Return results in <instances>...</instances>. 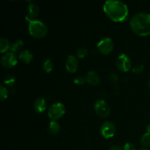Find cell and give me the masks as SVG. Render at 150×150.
<instances>
[{
  "instance_id": "7",
  "label": "cell",
  "mask_w": 150,
  "mask_h": 150,
  "mask_svg": "<svg viewBox=\"0 0 150 150\" xmlns=\"http://www.w3.org/2000/svg\"><path fill=\"white\" fill-rule=\"evenodd\" d=\"M98 51L103 55H108L114 48V42L110 38H105L100 40L97 45Z\"/></svg>"
},
{
  "instance_id": "11",
  "label": "cell",
  "mask_w": 150,
  "mask_h": 150,
  "mask_svg": "<svg viewBox=\"0 0 150 150\" xmlns=\"http://www.w3.org/2000/svg\"><path fill=\"white\" fill-rule=\"evenodd\" d=\"M39 14V7L35 3L31 2L27 7V16L26 20H35V18Z\"/></svg>"
},
{
  "instance_id": "18",
  "label": "cell",
  "mask_w": 150,
  "mask_h": 150,
  "mask_svg": "<svg viewBox=\"0 0 150 150\" xmlns=\"http://www.w3.org/2000/svg\"><path fill=\"white\" fill-rule=\"evenodd\" d=\"M23 45H24V43H23V40H16L11 44L10 50L11 52H17V51H20L23 48Z\"/></svg>"
},
{
  "instance_id": "23",
  "label": "cell",
  "mask_w": 150,
  "mask_h": 150,
  "mask_svg": "<svg viewBox=\"0 0 150 150\" xmlns=\"http://www.w3.org/2000/svg\"><path fill=\"white\" fill-rule=\"evenodd\" d=\"M86 81V78H83L81 76H76V77L74 79V80H73L74 83H76V84L77 85H82Z\"/></svg>"
},
{
  "instance_id": "13",
  "label": "cell",
  "mask_w": 150,
  "mask_h": 150,
  "mask_svg": "<svg viewBox=\"0 0 150 150\" xmlns=\"http://www.w3.org/2000/svg\"><path fill=\"white\" fill-rule=\"evenodd\" d=\"M46 100L43 98H38L34 103V108L38 113H42L47 108Z\"/></svg>"
},
{
  "instance_id": "19",
  "label": "cell",
  "mask_w": 150,
  "mask_h": 150,
  "mask_svg": "<svg viewBox=\"0 0 150 150\" xmlns=\"http://www.w3.org/2000/svg\"><path fill=\"white\" fill-rule=\"evenodd\" d=\"M53 67H54L53 62L51 61L50 59H46L43 62V64H42V68H43L44 71H45V73H51L53 70Z\"/></svg>"
},
{
  "instance_id": "12",
  "label": "cell",
  "mask_w": 150,
  "mask_h": 150,
  "mask_svg": "<svg viewBox=\"0 0 150 150\" xmlns=\"http://www.w3.org/2000/svg\"><path fill=\"white\" fill-rule=\"evenodd\" d=\"M86 81L89 84L96 86L100 82V77L99 75L95 71H89L86 76Z\"/></svg>"
},
{
  "instance_id": "29",
  "label": "cell",
  "mask_w": 150,
  "mask_h": 150,
  "mask_svg": "<svg viewBox=\"0 0 150 150\" xmlns=\"http://www.w3.org/2000/svg\"><path fill=\"white\" fill-rule=\"evenodd\" d=\"M139 150H149V149H146V148H142V149H139Z\"/></svg>"
},
{
  "instance_id": "15",
  "label": "cell",
  "mask_w": 150,
  "mask_h": 150,
  "mask_svg": "<svg viewBox=\"0 0 150 150\" xmlns=\"http://www.w3.org/2000/svg\"><path fill=\"white\" fill-rule=\"evenodd\" d=\"M10 46H11V44L7 38H1L0 39V52H6L9 49H10Z\"/></svg>"
},
{
  "instance_id": "2",
  "label": "cell",
  "mask_w": 150,
  "mask_h": 150,
  "mask_svg": "<svg viewBox=\"0 0 150 150\" xmlns=\"http://www.w3.org/2000/svg\"><path fill=\"white\" fill-rule=\"evenodd\" d=\"M130 26L133 32L139 36L150 35V14L139 13L135 14L130 20Z\"/></svg>"
},
{
  "instance_id": "17",
  "label": "cell",
  "mask_w": 150,
  "mask_h": 150,
  "mask_svg": "<svg viewBox=\"0 0 150 150\" xmlns=\"http://www.w3.org/2000/svg\"><path fill=\"white\" fill-rule=\"evenodd\" d=\"M16 77L12 74H7L4 76V84L5 86H8V87H13L16 83Z\"/></svg>"
},
{
  "instance_id": "9",
  "label": "cell",
  "mask_w": 150,
  "mask_h": 150,
  "mask_svg": "<svg viewBox=\"0 0 150 150\" xmlns=\"http://www.w3.org/2000/svg\"><path fill=\"white\" fill-rule=\"evenodd\" d=\"M18 58L16 54L13 52H7L4 54L1 58V64L6 68H10L16 65Z\"/></svg>"
},
{
  "instance_id": "26",
  "label": "cell",
  "mask_w": 150,
  "mask_h": 150,
  "mask_svg": "<svg viewBox=\"0 0 150 150\" xmlns=\"http://www.w3.org/2000/svg\"><path fill=\"white\" fill-rule=\"evenodd\" d=\"M110 79H111V80L112 81H117L119 80L118 75H117L116 73H111V74L110 75Z\"/></svg>"
},
{
  "instance_id": "6",
  "label": "cell",
  "mask_w": 150,
  "mask_h": 150,
  "mask_svg": "<svg viewBox=\"0 0 150 150\" xmlns=\"http://www.w3.org/2000/svg\"><path fill=\"white\" fill-rule=\"evenodd\" d=\"M94 108H95L97 114L102 118H106L111 113V108H110L109 105L106 101L103 99L97 100Z\"/></svg>"
},
{
  "instance_id": "3",
  "label": "cell",
  "mask_w": 150,
  "mask_h": 150,
  "mask_svg": "<svg viewBox=\"0 0 150 150\" xmlns=\"http://www.w3.org/2000/svg\"><path fill=\"white\" fill-rule=\"evenodd\" d=\"M29 32L32 36L42 38L46 35L48 28L46 25L40 20H29Z\"/></svg>"
},
{
  "instance_id": "8",
  "label": "cell",
  "mask_w": 150,
  "mask_h": 150,
  "mask_svg": "<svg viewBox=\"0 0 150 150\" xmlns=\"http://www.w3.org/2000/svg\"><path fill=\"white\" fill-rule=\"evenodd\" d=\"M100 133L105 139L114 137L116 133V126L110 121L104 122L100 126Z\"/></svg>"
},
{
  "instance_id": "25",
  "label": "cell",
  "mask_w": 150,
  "mask_h": 150,
  "mask_svg": "<svg viewBox=\"0 0 150 150\" xmlns=\"http://www.w3.org/2000/svg\"><path fill=\"white\" fill-rule=\"evenodd\" d=\"M124 150H136V146L133 144V143H130V142H127L125 144L124 147H123Z\"/></svg>"
},
{
  "instance_id": "14",
  "label": "cell",
  "mask_w": 150,
  "mask_h": 150,
  "mask_svg": "<svg viewBox=\"0 0 150 150\" xmlns=\"http://www.w3.org/2000/svg\"><path fill=\"white\" fill-rule=\"evenodd\" d=\"M18 58L20 59L21 61L26 63V64H28V63L31 62L32 60L33 59V55H32V54L29 50L26 49L23 50V51H21L19 53Z\"/></svg>"
},
{
  "instance_id": "1",
  "label": "cell",
  "mask_w": 150,
  "mask_h": 150,
  "mask_svg": "<svg viewBox=\"0 0 150 150\" xmlns=\"http://www.w3.org/2000/svg\"><path fill=\"white\" fill-rule=\"evenodd\" d=\"M103 10L110 19L116 22L125 21L129 16L127 4L121 1H106L104 3Z\"/></svg>"
},
{
  "instance_id": "28",
  "label": "cell",
  "mask_w": 150,
  "mask_h": 150,
  "mask_svg": "<svg viewBox=\"0 0 150 150\" xmlns=\"http://www.w3.org/2000/svg\"><path fill=\"white\" fill-rule=\"evenodd\" d=\"M146 133H150V124L146 126Z\"/></svg>"
},
{
  "instance_id": "20",
  "label": "cell",
  "mask_w": 150,
  "mask_h": 150,
  "mask_svg": "<svg viewBox=\"0 0 150 150\" xmlns=\"http://www.w3.org/2000/svg\"><path fill=\"white\" fill-rule=\"evenodd\" d=\"M141 144L144 147H149L150 146V133H146L141 138Z\"/></svg>"
},
{
  "instance_id": "4",
  "label": "cell",
  "mask_w": 150,
  "mask_h": 150,
  "mask_svg": "<svg viewBox=\"0 0 150 150\" xmlns=\"http://www.w3.org/2000/svg\"><path fill=\"white\" fill-rule=\"evenodd\" d=\"M65 113V107L62 103H55L48 108V117L51 120L56 121L61 118Z\"/></svg>"
},
{
  "instance_id": "5",
  "label": "cell",
  "mask_w": 150,
  "mask_h": 150,
  "mask_svg": "<svg viewBox=\"0 0 150 150\" xmlns=\"http://www.w3.org/2000/svg\"><path fill=\"white\" fill-rule=\"evenodd\" d=\"M116 65L120 71L127 72L131 68L132 61L128 55L125 54H121L117 58Z\"/></svg>"
},
{
  "instance_id": "21",
  "label": "cell",
  "mask_w": 150,
  "mask_h": 150,
  "mask_svg": "<svg viewBox=\"0 0 150 150\" xmlns=\"http://www.w3.org/2000/svg\"><path fill=\"white\" fill-rule=\"evenodd\" d=\"M8 89L6 88V86L4 85H1L0 86V99L2 101L5 100L8 97Z\"/></svg>"
},
{
  "instance_id": "16",
  "label": "cell",
  "mask_w": 150,
  "mask_h": 150,
  "mask_svg": "<svg viewBox=\"0 0 150 150\" xmlns=\"http://www.w3.org/2000/svg\"><path fill=\"white\" fill-rule=\"evenodd\" d=\"M48 130H49L50 133H51L52 135L58 134L60 131L59 124L57 121L51 120L49 124V126H48Z\"/></svg>"
},
{
  "instance_id": "22",
  "label": "cell",
  "mask_w": 150,
  "mask_h": 150,
  "mask_svg": "<svg viewBox=\"0 0 150 150\" xmlns=\"http://www.w3.org/2000/svg\"><path fill=\"white\" fill-rule=\"evenodd\" d=\"M88 55V50L86 48H79L77 51V57L78 58L83 59Z\"/></svg>"
},
{
  "instance_id": "10",
  "label": "cell",
  "mask_w": 150,
  "mask_h": 150,
  "mask_svg": "<svg viewBox=\"0 0 150 150\" xmlns=\"http://www.w3.org/2000/svg\"><path fill=\"white\" fill-rule=\"evenodd\" d=\"M65 67L69 73H73L79 67V59L75 55H69L65 62Z\"/></svg>"
},
{
  "instance_id": "30",
  "label": "cell",
  "mask_w": 150,
  "mask_h": 150,
  "mask_svg": "<svg viewBox=\"0 0 150 150\" xmlns=\"http://www.w3.org/2000/svg\"><path fill=\"white\" fill-rule=\"evenodd\" d=\"M148 84H149V89H150V79H149V82H148Z\"/></svg>"
},
{
  "instance_id": "24",
  "label": "cell",
  "mask_w": 150,
  "mask_h": 150,
  "mask_svg": "<svg viewBox=\"0 0 150 150\" xmlns=\"http://www.w3.org/2000/svg\"><path fill=\"white\" fill-rule=\"evenodd\" d=\"M144 66L142 64H136L134 67L133 68V72L135 73H141L144 71Z\"/></svg>"
},
{
  "instance_id": "27",
  "label": "cell",
  "mask_w": 150,
  "mask_h": 150,
  "mask_svg": "<svg viewBox=\"0 0 150 150\" xmlns=\"http://www.w3.org/2000/svg\"><path fill=\"white\" fill-rule=\"evenodd\" d=\"M109 150H123L122 148L120 146H117V145H113L112 146H111Z\"/></svg>"
}]
</instances>
